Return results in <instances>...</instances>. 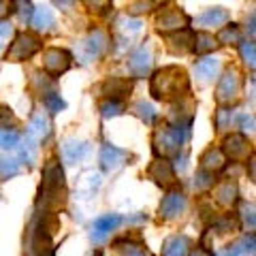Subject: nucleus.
<instances>
[{
    "instance_id": "f704fd0d",
    "label": "nucleus",
    "mask_w": 256,
    "mask_h": 256,
    "mask_svg": "<svg viewBox=\"0 0 256 256\" xmlns=\"http://www.w3.org/2000/svg\"><path fill=\"white\" fill-rule=\"evenodd\" d=\"M230 120H233V111H230V109H220L218 116H216V126H218V130L228 128L230 126Z\"/></svg>"
},
{
    "instance_id": "e433bc0d",
    "label": "nucleus",
    "mask_w": 256,
    "mask_h": 256,
    "mask_svg": "<svg viewBox=\"0 0 256 256\" xmlns=\"http://www.w3.org/2000/svg\"><path fill=\"white\" fill-rule=\"evenodd\" d=\"M15 9H18V15H20V20L22 22H30L32 20V13H34V11H32V4H28V2H18V4H15Z\"/></svg>"
},
{
    "instance_id": "bb28decb",
    "label": "nucleus",
    "mask_w": 256,
    "mask_h": 256,
    "mask_svg": "<svg viewBox=\"0 0 256 256\" xmlns=\"http://www.w3.org/2000/svg\"><path fill=\"white\" fill-rule=\"evenodd\" d=\"M47 132H50V120H47L45 116H34V118H32L30 128H28L30 137H34L38 141V139H43Z\"/></svg>"
},
{
    "instance_id": "1a4fd4ad",
    "label": "nucleus",
    "mask_w": 256,
    "mask_h": 256,
    "mask_svg": "<svg viewBox=\"0 0 256 256\" xmlns=\"http://www.w3.org/2000/svg\"><path fill=\"white\" fill-rule=\"evenodd\" d=\"M148 175L156 184H160V186H164V188H171L173 184L178 182L175 180L171 162H166V160H154V162L150 164V169H148Z\"/></svg>"
},
{
    "instance_id": "a878e982",
    "label": "nucleus",
    "mask_w": 256,
    "mask_h": 256,
    "mask_svg": "<svg viewBox=\"0 0 256 256\" xmlns=\"http://www.w3.org/2000/svg\"><path fill=\"white\" fill-rule=\"evenodd\" d=\"M218 45L220 43L216 41L212 34H207V32H198V34H194V45H192V50H194L196 54H205V52H214Z\"/></svg>"
},
{
    "instance_id": "aec40b11",
    "label": "nucleus",
    "mask_w": 256,
    "mask_h": 256,
    "mask_svg": "<svg viewBox=\"0 0 256 256\" xmlns=\"http://www.w3.org/2000/svg\"><path fill=\"white\" fill-rule=\"evenodd\" d=\"M224 166V154L220 150H214L210 148L205 152V154L201 156V169L207 171V173H216V171H220Z\"/></svg>"
},
{
    "instance_id": "c9c22d12",
    "label": "nucleus",
    "mask_w": 256,
    "mask_h": 256,
    "mask_svg": "<svg viewBox=\"0 0 256 256\" xmlns=\"http://www.w3.org/2000/svg\"><path fill=\"white\" fill-rule=\"evenodd\" d=\"M242 58H244V62H246V64H250V66H254V60H256V47H254V43H252V41L242 45Z\"/></svg>"
},
{
    "instance_id": "7c9ffc66",
    "label": "nucleus",
    "mask_w": 256,
    "mask_h": 256,
    "mask_svg": "<svg viewBox=\"0 0 256 256\" xmlns=\"http://www.w3.org/2000/svg\"><path fill=\"white\" fill-rule=\"evenodd\" d=\"M132 111H134V114H137L146 124H152V122L156 120V111H154V107H152L150 102H146V100H139L137 105L132 107Z\"/></svg>"
},
{
    "instance_id": "423d86ee",
    "label": "nucleus",
    "mask_w": 256,
    "mask_h": 256,
    "mask_svg": "<svg viewBox=\"0 0 256 256\" xmlns=\"http://www.w3.org/2000/svg\"><path fill=\"white\" fill-rule=\"evenodd\" d=\"M222 154L235 160V162H242V160H248V156H252V143L248 141L246 134H228L226 139L222 141Z\"/></svg>"
},
{
    "instance_id": "b1692460",
    "label": "nucleus",
    "mask_w": 256,
    "mask_h": 256,
    "mask_svg": "<svg viewBox=\"0 0 256 256\" xmlns=\"http://www.w3.org/2000/svg\"><path fill=\"white\" fill-rule=\"evenodd\" d=\"M62 154L68 162H77L88 154V143H79V141H66V146L62 148Z\"/></svg>"
},
{
    "instance_id": "a19ab883",
    "label": "nucleus",
    "mask_w": 256,
    "mask_h": 256,
    "mask_svg": "<svg viewBox=\"0 0 256 256\" xmlns=\"http://www.w3.org/2000/svg\"><path fill=\"white\" fill-rule=\"evenodd\" d=\"M130 13H148L152 11V0H137V2L130 4Z\"/></svg>"
},
{
    "instance_id": "9b49d317",
    "label": "nucleus",
    "mask_w": 256,
    "mask_h": 256,
    "mask_svg": "<svg viewBox=\"0 0 256 256\" xmlns=\"http://www.w3.org/2000/svg\"><path fill=\"white\" fill-rule=\"evenodd\" d=\"M184 210H186V196L182 192H169L160 203V216L166 220L178 218L180 214H184Z\"/></svg>"
},
{
    "instance_id": "49530a36",
    "label": "nucleus",
    "mask_w": 256,
    "mask_h": 256,
    "mask_svg": "<svg viewBox=\"0 0 256 256\" xmlns=\"http://www.w3.org/2000/svg\"><path fill=\"white\" fill-rule=\"evenodd\" d=\"M250 180H254V158H250Z\"/></svg>"
},
{
    "instance_id": "4c0bfd02",
    "label": "nucleus",
    "mask_w": 256,
    "mask_h": 256,
    "mask_svg": "<svg viewBox=\"0 0 256 256\" xmlns=\"http://www.w3.org/2000/svg\"><path fill=\"white\" fill-rule=\"evenodd\" d=\"M242 218H244V222L248 224L250 228H254V203H244V207H242Z\"/></svg>"
},
{
    "instance_id": "c756f323",
    "label": "nucleus",
    "mask_w": 256,
    "mask_h": 256,
    "mask_svg": "<svg viewBox=\"0 0 256 256\" xmlns=\"http://www.w3.org/2000/svg\"><path fill=\"white\" fill-rule=\"evenodd\" d=\"M20 146V134L9 128H0V148L2 150H15Z\"/></svg>"
},
{
    "instance_id": "58836bf2",
    "label": "nucleus",
    "mask_w": 256,
    "mask_h": 256,
    "mask_svg": "<svg viewBox=\"0 0 256 256\" xmlns=\"http://www.w3.org/2000/svg\"><path fill=\"white\" fill-rule=\"evenodd\" d=\"M212 184H214V173L201 171V173H198V178H196V182H194V188L203 190V188H207V186H212Z\"/></svg>"
},
{
    "instance_id": "cd10ccee",
    "label": "nucleus",
    "mask_w": 256,
    "mask_h": 256,
    "mask_svg": "<svg viewBox=\"0 0 256 256\" xmlns=\"http://www.w3.org/2000/svg\"><path fill=\"white\" fill-rule=\"evenodd\" d=\"M20 173V162L9 156H0V180H9Z\"/></svg>"
},
{
    "instance_id": "2eb2a0df",
    "label": "nucleus",
    "mask_w": 256,
    "mask_h": 256,
    "mask_svg": "<svg viewBox=\"0 0 256 256\" xmlns=\"http://www.w3.org/2000/svg\"><path fill=\"white\" fill-rule=\"evenodd\" d=\"M120 222H122V218L116 214H109V216H102V218H98L94 222V233H92V239L94 242H102L105 239V235L109 233V230H114L116 226H120Z\"/></svg>"
},
{
    "instance_id": "4be33fe9",
    "label": "nucleus",
    "mask_w": 256,
    "mask_h": 256,
    "mask_svg": "<svg viewBox=\"0 0 256 256\" xmlns=\"http://www.w3.org/2000/svg\"><path fill=\"white\" fill-rule=\"evenodd\" d=\"M194 70H196V75L201 77L203 82H210V79H214L216 75H218L220 62L216 58H203V60H198L194 64Z\"/></svg>"
},
{
    "instance_id": "393cba45",
    "label": "nucleus",
    "mask_w": 256,
    "mask_h": 256,
    "mask_svg": "<svg viewBox=\"0 0 256 256\" xmlns=\"http://www.w3.org/2000/svg\"><path fill=\"white\" fill-rule=\"evenodd\" d=\"M116 250L122 256H152V252L148 250L146 246L134 244V242H118Z\"/></svg>"
},
{
    "instance_id": "20e7f679",
    "label": "nucleus",
    "mask_w": 256,
    "mask_h": 256,
    "mask_svg": "<svg viewBox=\"0 0 256 256\" xmlns=\"http://www.w3.org/2000/svg\"><path fill=\"white\" fill-rule=\"evenodd\" d=\"M38 50H41V41H38L34 34H28V32H24V34L15 36V41L11 43L9 52H6V60H9V62L28 60V58H32V56H34Z\"/></svg>"
},
{
    "instance_id": "6e6552de",
    "label": "nucleus",
    "mask_w": 256,
    "mask_h": 256,
    "mask_svg": "<svg viewBox=\"0 0 256 256\" xmlns=\"http://www.w3.org/2000/svg\"><path fill=\"white\" fill-rule=\"evenodd\" d=\"M190 18L178 6H171V9H164L162 13L158 15L156 20V26L160 32H166V30H180V28H186L188 26Z\"/></svg>"
},
{
    "instance_id": "39448f33",
    "label": "nucleus",
    "mask_w": 256,
    "mask_h": 256,
    "mask_svg": "<svg viewBox=\"0 0 256 256\" xmlns=\"http://www.w3.org/2000/svg\"><path fill=\"white\" fill-rule=\"evenodd\" d=\"M239 90H242V79L235 68H228L226 73L220 77L218 88H216V98L222 105H230L239 98Z\"/></svg>"
},
{
    "instance_id": "ddd939ff",
    "label": "nucleus",
    "mask_w": 256,
    "mask_h": 256,
    "mask_svg": "<svg viewBox=\"0 0 256 256\" xmlns=\"http://www.w3.org/2000/svg\"><path fill=\"white\" fill-rule=\"evenodd\" d=\"M237 194H239V190H237L235 180H224V182H220L218 186H216V190H214L216 201H218L220 205H224V207H230V205H233V203L237 201Z\"/></svg>"
},
{
    "instance_id": "2f4dec72",
    "label": "nucleus",
    "mask_w": 256,
    "mask_h": 256,
    "mask_svg": "<svg viewBox=\"0 0 256 256\" xmlns=\"http://www.w3.org/2000/svg\"><path fill=\"white\" fill-rule=\"evenodd\" d=\"M43 105L47 107V111H50V114H60V111L66 107V102L60 98V94L50 92V94H45V96H43Z\"/></svg>"
},
{
    "instance_id": "de8ad7c7",
    "label": "nucleus",
    "mask_w": 256,
    "mask_h": 256,
    "mask_svg": "<svg viewBox=\"0 0 256 256\" xmlns=\"http://www.w3.org/2000/svg\"><path fill=\"white\" fill-rule=\"evenodd\" d=\"M62 2H70V0H62Z\"/></svg>"
},
{
    "instance_id": "f8f14e48",
    "label": "nucleus",
    "mask_w": 256,
    "mask_h": 256,
    "mask_svg": "<svg viewBox=\"0 0 256 256\" xmlns=\"http://www.w3.org/2000/svg\"><path fill=\"white\" fill-rule=\"evenodd\" d=\"M126 158H128L126 152L116 148V146H105V148H102V152H100V164H102V169H105V171L120 169V166L126 162Z\"/></svg>"
},
{
    "instance_id": "9d476101",
    "label": "nucleus",
    "mask_w": 256,
    "mask_h": 256,
    "mask_svg": "<svg viewBox=\"0 0 256 256\" xmlns=\"http://www.w3.org/2000/svg\"><path fill=\"white\" fill-rule=\"evenodd\" d=\"M150 66H152V54L148 47H139L130 54L128 58V70L134 75V77H146L150 73Z\"/></svg>"
},
{
    "instance_id": "a18cd8bd",
    "label": "nucleus",
    "mask_w": 256,
    "mask_h": 256,
    "mask_svg": "<svg viewBox=\"0 0 256 256\" xmlns=\"http://www.w3.org/2000/svg\"><path fill=\"white\" fill-rule=\"evenodd\" d=\"M192 256H212L210 252H207V250H196L194 254H192Z\"/></svg>"
},
{
    "instance_id": "0eeeda50",
    "label": "nucleus",
    "mask_w": 256,
    "mask_h": 256,
    "mask_svg": "<svg viewBox=\"0 0 256 256\" xmlns=\"http://www.w3.org/2000/svg\"><path fill=\"white\" fill-rule=\"evenodd\" d=\"M70 62H73V56H70L66 50H60V47H52V50H47L45 56H43L45 68L50 70L54 77L66 73V70L70 68Z\"/></svg>"
},
{
    "instance_id": "79ce46f5",
    "label": "nucleus",
    "mask_w": 256,
    "mask_h": 256,
    "mask_svg": "<svg viewBox=\"0 0 256 256\" xmlns=\"http://www.w3.org/2000/svg\"><path fill=\"white\" fill-rule=\"evenodd\" d=\"M13 9H15L13 0H0V18H6Z\"/></svg>"
},
{
    "instance_id": "f3484780",
    "label": "nucleus",
    "mask_w": 256,
    "mask_h": 256,
    "mask_svg": "<svg viewBox=\"0 0 256 256\" xmlns=\"http://www.w3.org/2000/svg\"><path fill=\"white\" fill-rule=\"evenodd\" d=\"M196 22H198V26H203V28L224 26V24L228 22V11L226 9H220V6H216V9H207Z\"/></svg>"
},
{
    "instance_id": "4468645a",
    "label": "nucleus",
    "mask_w": 256,
    "mask_h": 256,
    "mask_svg": "<svg viewBox=\"0 0 256 256\" xmlns=\"http://www.w3.org/2000/svg\"><path fill=\"white\" fill-rule=\"evenodd\" d=\"M166 43H169V50L175 54H186L192 50L194 45V34L190 30H182L178 34H169L166 36Z\"/></svg>"
},
{
    "instance_id": "5701e85b",
    "label": "nucleus",
    "mask_w": 256,
    "mask_h": 256,
    "mask_svg": "<svg viewBox=\"0 0 256 256\" xmlns=\"http://www.w3.org/2000/svg\"><path fill=\"white\" fill-rule=\"evenodd\" d=\"M32 26H34V30H50L54 26V13L52 9H47V6H41V9H36L34 13H32Z\"/></svg>"
},
{
    "instance_id": "72a5a7b5",
    "label": "nucleus",
    "mask_w": 256,
    "mask_h": 256,
    "mask_svg": "<svg viewBox=\"0 0 256 256\" xmlns=\"http://www.w3.org/2000/svg\"><path fill=\"white\" fill-rule=\"evenodd\" d=\"M120 30H122L124 34H128V38H130V36H134V34H139L141 32V22L124 18V20H120Z\"/></svg>"
},
{
    "instance_id": "dca6fc26",
    "label": "nucleus",
    "mask_w": 256,
    "mask_h": 256,
    "mask_svg": "<svg viewBox=\"0 0 256 256\" xmlns=\"http://www.w3.org/2000/svg\"><path fill=\"white\" fill-rule=\"evenodd\" d=\"M192 246V242L184 235H175L169 237L162 246V256H186L188 254V248Z\"/></svg>"
},
{
    "instance_id": "37998d69",
    "label": "nucleus",
    "mask_w": 256,
    "mask_h": 256,
    "mask_svg": "<svg viewBox=\"0 0 256 256\" xmlns=\"http://www.w3.org/2000/svg\"><path fill=\"white\" fill-rule=\"evenodd\" d=\"M239 124H242L244 130L252 132L254 130V116H242V118H239Z\"/></svg>"
},
{
    "instance_id": "a211bd4d",
    "label": "nucleus",
    "mask_w": 256,
    "mask_h": 256,
    "mask_svg": "<svg viewBox=\"0 0 256 256\" xmlns=\"http://www.w3.org/2000/svg\"><path fill=\"white\" fill-rule=\"evenodd\" d=\"M30 250L34 256H52V239L47 233H43V228L41 230H36V233H32L30 237Z\"/></svg>"
},
{
    "instance_id": "f03ea898",
    "label": "nucleus",
    "mask_w": 256,
    "mask_h": 256,
    "mask_svg": "<svg viewBox=\"0 0 256 256\" xmlns=\"http://www.w3.org/2000/svg\"><path fill=\"white\" fill-rule=\"evenodd\" d=\"M64 203H66L64 171L56 160H50L43 171V184H41V188H38V205H41L43 210L58 212L60 207H64Z\"/></svg>"
},
{
    "instance_id": "c85d7f7f",
    "label": "nucleus",
    "mask_w": 256,
    "mask_h": 256,
    "mask_svg": "<svg viewBox=\"0 0 256 256\" xmlns=\"http://www.w3.org/2000/svg\"><path fill=\"white\" fill-rule=\"evenodd\" d=\"M218 38L226 45H237L239 41H242V30H239V26H235V24H228V26H224L220 30Z\"/></svg>"
},
{
    "instance_id": "473e14b6",
    "label": "nucleus",
    "mask_w": 256,
    "mask_h": 256,
    "mask_svg": "<svg viewBox=\"0 0 256 256\" xmlns=\"http://www.w3.org/2000/svg\"><path fill=\"white\" fill-rule=\"evenodd\" d=\"M124 111V105L120 100H107V102H102L100 105V114L102 118H116L120 116Z\"/></svg>"
},
{
    "instance_id": "ea45409f",
    "label": "nucleus",
    "mask_w": 256,
    "mask_h": 256,
    "mask_svg": "<svg viewBox=\"0 0 256 256\" xmlns=\"http://www.w3.org/2000/svg\"><path fill=\"white\" fill-rule=\"evenodd\" d=\"M88 9H92V11H105L111 6V0H84Z\"/></svg>"
},
{
    "instance_id": "7ed1b4c3",
    "label": "nucleus",
    "mask_w": 256,
    "mask_h": 256,
    "mask_svg": "<svg viewBox=\"0 0 256 256\" xmlns=\"http://www.w3.org/2000/svg\"><path fill=\"white\" fill-rule=\"evenodd\" d=\"M186 139H188V128H184V126H162L154 134V150L162 156L178 154Z\"/></svg>"
},
{
    "instance_id": "f257e3e1",
    "label": "nucleus",
    "mask_w": 256,
    "mask_h": 256,
    "mask_svg": "<svg viewBox=\"0 0 256 256\" xmlns=\"http://www.w3.org/2000/svg\"><path fill=\"white\" fill-rule=\"evenodd\" d=\"M190 82L186 70L180 66H164L154 73L150 82V94L156 100H171L180 98L184 92H188Z\"/></svg>"
},
{
    "instance_id": "412c9836",
    "label": "nucleus",
    "mask_w": 256,
    "mask_h": 256,
    "mask_svg": "<svg viewBox=\"0 0 256 256\" xmlns=\"http://www.w3.org/2000/svg\"><path fill=\"white\" fill-rule=\"evenodd\" d=\"M130 88H132L130 82H126V79H122V77H111V79H107V82H105L102 90H105V94L111 96V100H118L120 96H124V94L130 92Z\"/></svg>"
},
{
    "instance_id": "6ab92c4d",
    "label": "nucleus",
    "mask_w": 256,
    "mask_h": 256,
    "mask_svg": "<svg viewBox=\"0 0 256 256\" xmlns=\"http://www.w3.org/2000/svg\"><path fill=\"white\" fill-rule=\"evenodd\" d=\"M105 47H107L105 32H102V30H94L92 34L88 36V41H86V54H88V58H98V56L105 52Z\"/></svg>"
},
{
    "instance_id": "c03bdc74",
    "label": "nucleus",
    "mask_w": 256,
    "mask_h": 256,
    "mask_svg": "<svg viewBox=\"0 0 256 256\" xmlns=\"http://www.w3.org/2000/svg\"><path fill=\"white\" fill-rule=\"evenodd\" d=\"M11 34V26L9 24H0V45L4 43V38Z\"/></svg>"
}]
</instances>
